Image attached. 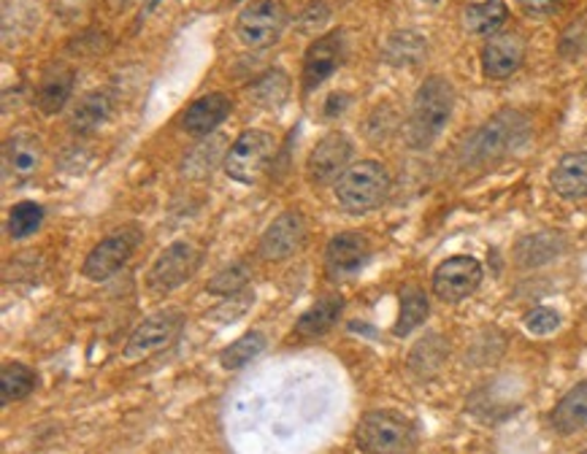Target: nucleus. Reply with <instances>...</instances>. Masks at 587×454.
<instances>
[{
  "label": "nucleus",
  "mask_w": 587,
  "mask_h": 454,
  "mask_svg": "<svg viewBox=\"0 0 587 454\" xmlns=\"http://www.w3.org/2000/svg\"><path fill=\"white\" fill-rule=\"evenodd\" d=\"M346 58V36L344 30H333L326 33V36L317 38L309 49H306L304 58V89L311 93V89L320 87L326 78H331L335 71L341 69Z\"/></svg>",
  "instance_id": "ddd939ff"
},
{
  "label": "nucleus",
  "mask_w": 587,
  "mask_h": 454,
  "mask_svg": "<svg viewBox=\"0 0 587 454\" xmlns=\"http://www.w3.org/2000/svg\"><path fill=\"white\" fill-rule=\"evenodd\" d=\"M344 308V300L341 295H328V298L317 300L315 306L306 308L304 314L295 322V333L306 335V339H317V335H326L328 330L333 328L335 319H339V311Z\"/></svg>",
  "instance_id": "4be33fe9"
},
{
  "label": "nucleus",
  "mask_w": 587,
  "mask_h": 454,
  "mask_svg": "<svg viewBox=\"0 0 587 454\" xmlns=\"http://www.w3.org/2000/svg\"><path fill=\"white\" fill-rule=\"evenodd\" d=\"M288 93H290L288 74H284V71H268L266 76H260L249 87V100H255L257 106H266V109H273V106L284 103Z\"/></svg>",
  "instance_id": "cd10ccee"
},
{
  "label": "nucleus",
  "mask_w": 587,
  "mask_h": 454,
  "mask_svg": "<svg viewBox=\"0 0 587 454\" xmlns=\"http://www.w3.org/2000/svg\"><path fill=\"white\" fill-rule=\"evenodd\" d=\"M273 157V136L266 131H244L225 155V173L239 184H255Z\"/></svg>",
  "instance_id": "39448f33"
},
{
  "label": "nucleus",
  "mask_w": 587,
  "mask_h": 454,
  "mask_svg": "<svg viewBox=\"0 0 587 454\" xmlns=\"http://www.w3.org/2000/svg\"><path fill=\"white\" fill-rule=\"evenodd\" d=\"M182 324L184 319L179 311L152 314V317L144 319L131 333V339H127L125 344V357L127 360H144V357H152L158 355V352L168 349V346L176 341Z\"/></svg>",
  "instance_id": "9d476101"
},
{
  "label": "nucleus",
  "mask_w": 587,
  "mask_h": 454,
  "mask_svg": "<svg viewBox=\"0 0 587 454\" xmlns=\"http://www.w3.org/2000/svg\"><path fill=\"white\" fill-rule=\"evenodd\" d=\"M228 114H231V98H225L222 93H209L189 103V109L182 116V125L193 136H209L222 125Z\"/></svg>",
  "instance_id": "f3484780"
},
{
  "label": "nucleus",
  "mask_w": 587,
  "mask_h": 454,
  "mask_svg": "<svg viewBox=\"0 0 587 454\" xmlns=\"http://www.w3.org/2000/svg\"><path fill=\"white\" fill-rule=\"evenodd\" d=\"M368 260H371V244L360 233L333 235L326 249V271L333 282L360 273Z\"/></svg>",
  "instance_id": "4468645a"
},
{
  "label": "nucleus",
  "mask_w": 587,
  "mask_h": 454,
  "mask_svg": "<svg viewBox=\"0 0 587 454\" xmlns=\"http://www.w3.org/2000/svg\"><path fill=\"white\" fill-rule=\"evenodd\" d=\"M328 5L326 3H309L304 11H301V30L304 33H315L326 25L328 20Z\"/></svg>",
  "instance_id": "72a5a7b5"
},
{
  "label": "nucleus",
  "mask_w": 587,
  "mask_h": 454,
  "mask_svg": "<svg viewBox=\"0 0 587 454\" xmlns=\"http://www.w3.org/2000/svg\"><path fill=\"white\" fill-rule=\"evenodd\" d=\"M138 244H142V230L138 228H125L120 230V233L103 238L89 251L87 260H84V279H89V282H106V279H111L120 268L127 266V260H131Z\"/></svg>",
  "instance_id": "6e6552de"
},
{
  "label": "nucleus",
  "mask_w": 587,
  "mask_h": 454,
  "mask_svg": "<svg viewBox=\"0 0 587 454\" xmlns=\"http://www.w3.org/2000/svg\"><path fill=\"white\" fill-rule=\"evenodd\" d=\"M71 93H74V71L65 65H52L44 71L41 84L36 89V106L44 114H58L65 109Z\"/></svg>",
  "instance_id": "6ab92c4d"
},
{
  "label": "nucleus",
  "mask_w": 587,
  "mask_h": 454,
  "mask_svg": "<svg viewBox=\"0 0 587 454\" xmlns=\"http://www.w3.org/2000/svg\"><path fill=\"white\" fill-rule=\"evenodd\" d=\"M44 225V206L36 200H22L11 209L9 214V233L11 238H27Z\"/></svg>",
  "instance_id": "c756f323"
},
{
  "label": "nucleus",
  "mask_w": 587,
  "mask_h": 454,
  "mask_svg": "<svg viewBox=\"0 0 587 454\" xmlns=\"http://www.w3.org/2000/svg\"><path fill=\"white\" fill-rule=\"evenodd\" d=\"M574 454H587V444H585V446H579V450L574 452Z\"/></svg>",
  "instance_id": "e433bc0d"
},
{
  "label": "nucleus",
  "mask_w": 587,
  "mask_h": 454,
  "mask_svg": "<svg viewBox=\"0 0 587 454\" xmlns=\"http://www.w3.org/2000/svg\"><path fill=\"white\" fill-rule=\"evenodd\" d=\"M125 3H127V0H111V5H114V9H122Z\"/></svg>",
  "instance_id": "c9c22d12"
},
{
  "label": "nucleus",
  "mask_w": 587,
  "mask_h": 454,
  "mask_svg": "<svg viewBox=\"0 0 587 454\" xmlns=\"http://www.w3.org/2000/svg\"><path fill=\"white\" fill-rule=\"evenodd\" d=\"M517 3L528 16H550L555 14L561 0H517Z\"/></svg>",
  "instance_id": "f704fd0d"
},
{
  "label": "nucleus",
  "mask_w": 587,
  "mask_h": 454,
  "mask_svg": "<svg viewBox=\"0 0 587 454\" xmlns=\"http://www.w3.org/2000/svg\"><path fill=\"white\" fill-rule=\"evenodd\" d=\"M262 349H266V335L260 330H249V333H244L242 339L233 341L231 346L220 352V363L225 371H239V368L252 363V357L260 355Z\"/></svg>",
  "instance_id": "bb28decb"
},
{
  "label": "nucleus",
  "mask_w": 587,
  "mask_h": 454,
  "mask_svg": "<svg viewBox=\"0 0 587 454\" xmlns=\"http://www.w3.org/2000/svg\"><path fill=\"white\" fill-rule=\"evenodd\" d=\"M306 233H309V228H306L304 214L288 211V214L277 217V220L268 225L266 233H262L260 244H257V255L268 262L288 260L295 251L304 249Z\"/></svg>",
  "instance_id": "9b49d317"
},
{
  "label": "nucleus",
  "mask_w": 587,
  "mask_h": 454,
  "mask_svg": "<svg viewBox=\"0 0 587 454\" xmlns=\"http://www.w3.org/2000/svg\"><path fill=\"white\" fill-rule=\"evenodd\" d=\"M525 328H528L534 335H550L561 328V314H558L555 308L539 306L525 317Z\"/></svg>",
  "instance_id": "473e14b6"
},
{
  "label": "nucleus",
  "mask_w": 587,
  "mask_h": 454,
  "mask_svg": "<svg viewBox=\"0 0 587 454\" xmlns=\"http://www.w3.org/2000/svg\"><path fill=\"white\" fill-rule=\"evenodd\" d=\"M428 298H425V293L419 287H406L404 293H401V311L399 319H395L393 324V333L399 335V339H404V335H409L412 330H417L419 324L428 319Z\"/></svg>",
  "instance_id": "a878e982"
},
{
  "label": "nucleus",
  "mask_w": 587,
  "mask_h": 454,
  "mask_svg": "<svg viewBox=\"0 0 587 454\" xmlns=\"http://www.w3.org/2000/svg\"><path fill=\"white\" fill-rule=\"evenodd\" d=\"M425 58V41L412 30L395 33L384 47V60L393 65H415Z\"/></svg>",
  "instance_id": "c85d7f7f"
},
{
  "label": "nucleus",
  "mask_w": 587,
  "mask_h": 454,
  "mask_svg": "<svg viewBox=\"0 0 587 454\" xmlns=\"http://www.w3.org/2000/svg\"><path fill=\"white\" fill-rule=\"evenodd\" d=\"M482 262L477 257L457 255L441 262L433 273V293L444 303H461L474 295L482 284Z\"/></svg>",
  "instance_id": "1a4fd4ad"
},
{
  "label": "nucleus",
  "mask_w": 587,
  "mask_h": 454,
  "mask_svg": "<svg viewBox=\"0 0 587 454\" xmlns=\"http://www.w3.org/2000/svg\"><path fill=\"white\" fill-rule=\"evenodd\" d=\"M111 114V98L103 89H93L76 103L74 114H71V131L80 133V136H87V133L98 131Z\"/></svg>",
  "instance_id": "412c9836"
},
{
  "label": "nucleus",
  "mask_w": 587,
  "mask_h": 454,
  "mask_svg": "<svg viewBox=\"0 0 587 454\" xmlns=\"http://www.w3.org/2000/svg\"><path fill=\"white\" fill-rule=\"evenodd\" d=\"M552 189L566 200L587 198V151H572L558 160L550 176Z\"/></svg>",
  "instance_id": "a211bd4d"
},
{
  "label": "nucleus",
  "mask_w": 587,
  "mask_h": 454,
  "mask_svg": "<svg viewBox=\"0 0 587 454\" xmlns=\"http://www.w3.org/2000/svg\"><path fill=\"white\" fill-rule=\"evenodd\" d=\"M290 14L279 0H252L242 9L236 22V33L252 49L271 47L282 38Z\"/></svg>",
  "instance_id": "423d86ee"
},
{
  "label": "nucleus",
  "mask_w": 587,
  "mask_h": 454,
  "mask_svg": "<svg viewBox=\"0 0 587 454\" xmlns=\"http://www.w3.org/2000/svg\"><path fill=\"white\" fill-rule=\"evenodd\" d=\"M355 444L366 454H409L417 444V430L404 414L377 408L360 417L355 428Z\"/></svg>",
  "instance_id": "7ed1b4c3"
},
{
  "label": "nucleus",
  "mask_w": 587,
  "mask_h": 454,
  "mask_svg": "<svg viewBox=\"0 0 587 454\" xmlns=\"http://www.w3.org/2000/svg\"><path fill=\"white\" fill-rule=\"evenodd\" d=\"M36 390V373L25 366V363H5L0 371V403L25 401L30 392Z\"/></svg>",
  "instance_id": "393cba45"
},
{
  "label": "nucleus",
  "mask_w": 587,
  "mask_h": 454,
  "mask_svg": "<svg viewBox=\"0 0 587 454\" xmlns=\"http://www.w3.org/2000/svg\"><path fill=\"white\" fill-rule=\"evenodd\" d=\"M455 109V87L444 76H430L419 84L412 103L406 142L412 149H428L444 133Z\"/></svg>",
  "instance_id": "f257e3e1"
},
{
  "label": "nucleus",
  "mask_w": 587,
  "mask_h": 454,
  "mask_svg": "<svg viewBox=\"0 0 587 454\" xmlns=\"http://www.w3.org/2000/svg\"><path fill=\"white\" fill-rule=\"evenodd\" d=\"M509 9L503 0H482V3L468 5L466 14H463V25L468 27V33L474 36H493L501 30V25L506 22Z\"/></svg>",
  "instance_id": "b1692460"
},
{
  "label": "nucleus",
  "mask_w": 587,
  "mask_h": 454,
  "mask_svg": "<svg viewBox=\"0 0 587 454\" xmlns=\"http://www.w3.org/2000/svg\"><path fill=\"white\" fill-rule=\"evenodd\" d=\"M439 344H441V339L439 335H433V339L419 341V344L415 346V352H412V357H409V368L417 373V377L428 379V377H433L436 371H439L441 363H444V357H447V349L436 352L433 355V349Z\"/></svg>",
  "instance_id": "7c9ffc66"
},
{
  "label": "nucleus",
  "mask_w": 587,
  "mask_h": 454,
  "mask_svg": "<svg viewBox=\"0 0 587 454\" xmlns=\"http://www.w3.org/2000/svg\"><path fill=\"white\" fill-rule=\"evenodd\" d=\"M44 160V144L36 133L20 131L11 133L3 144V171L5 176L14 182H25V179L36 176Z\"/></svg>",
  "instance_id": "dca6fc26"
},
{
  "label": "nucleus",
  "mask_w": 587,
  "mask_h": 454,
  "mask_svg": "<svg viewBox=\"0 0 587 454\" xmlns=\"http://www.w3.org/2000/svg\"><path fill=\"white\" fill-rule=\"evenodd\" d=\"M247 284H249V271L244 262H239V266L225 268V271H220L215 279H211L209 293L222 295V298H233V295H239V293H247Z\"/></svg>",
  "instance_id": "2f4dec72"
},
{
  "label": "nucleus",
  "mask_w": 587,
  "mask_h": 454,
  "mask_svg": "<svg viewBox=\"0 0 587 454\" xmlns=\"http://www.w3.org/2000/svg\"><path fill=\"white\" fill-rule=\"evenodd\" d=\"M525 60V38L517 30H499L482 49V71L488 78H509Z\"/></svg>",
  "instance_id": "2eb2a0df"
},
{
  "label": "nucleus",
  "mask_w": 587,
  "mask_h": 454,
  "mask_svg": "<svg viewBox=\"0 0 587 454\" xmlns=\"http://www.w3.org/2000/svg\"><path fill=\"white\" fill-rule=\"evenodd\" d=\"M561 251H563L561 235L558 233H536V235H528V238L519 241L517 249H514V257H517L519 266L536 268V266H545V262L555 260Z\"/></svg>",
  "instance_id": "5701e85b"
},
{
  "label": "nucleus",
  "mask_w": 587,
  "mask_h": 454,
  "mask_svg": "<svg viewBox=\"0 0 587 454\" xmlns=\"http://www.w3.org/2000/svg\"><path fill=\"white\" fill-rule=\"evenodd\" d=\"M390 193V173L382 162L363 160L346 168L335 182V200L346 214H368L379 209Z\"/></svg>",
  "instance_id": "20e7f679"
},
{
  "label": "nucleus",
  "mask_w": 587,
  "mask_h": 454,
  "mask_svg": "<svg viewBox=\"0 0 587 454\" xmlns=\"http://www.w3.org/2000/svg\"><path fill=\"white\" fill-rule=\"evenodd\" d=\"M550 425L555 433L572 435L577 430H583L587 425V379L579 381L577 386L566 392V395L558 401V406L552 408Z\"/></svg>",
  "instance_id": "aec40b11"
},
{
  "label": "nucleus",
  "mask_w": 587,
  "mask_h": 454,
  "mask_svg": "<svg viewBox=\"0 0 587 454\" xmlns=\"http://www.w3.org/2000/svg\"><path fill=\"white\" fill-rule=\"evenodd\" d=\"M152 3H158V0H152Z\"/></svg>",
  "instance_id": "4c0bfd02"
},
{
  "label": "nucleus",
  "mask_w": 587,
  "mask_h": 454,
  "mask_svg": "<svg viewBox=\"0 0 587 454\" xmlns=\"http://www.w3.org/2000/svg\"><path fill=\"white\" fill-rule=\"evenodd\" d=\"M528 136V120L519 111L503 109L496 116H490L488 125L479 127L472 138H466L461 157L466 165H488V162L501 160V157L523 147Z\"/></svg>",
  "instance_id": "f03ea898"
},
{
  "label": "nucleus",
  "mask_w": 587,
  "mask_h": 454,
  "mask_svg": "<svg viewBox=\"0 0 587 454\" xmlns=\"http://www.w3.org/2000/svg\"><path fill=\"white\" fill-rule=\"evenodd\" d=\"M352 160V142L344 133H331L311 149L309 162H306V176L315 187L322 184H335Z\"/></svg>",
  "instance_id": "f8f14e48"
},
{
  "label": "nucleus",
  "mask_w": 587,
  "mask_h": 454,
  "mask_svg": "<svg viewBox=\"0 0 587 454\" xmlns=\"http://www.w3.org/2000/svg\"><path fill=\"white\" fill-rule=\"evenodd\" d=\"M204 262V251L189 241H173L163 255L155 260L152 271H149L147 284L152 293H171V290L182 287L184 282L195 277V271Z\"/></svg>",
  "instance_id": "0eeeda50"
}]
</instances>
